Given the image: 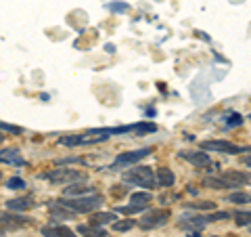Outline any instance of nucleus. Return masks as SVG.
Segmentation results:
<instances>
[{
    "instance_id": "obj_1",
    "label": "nucleus",
    "mask_w": 251,
    "mask_h": 237,
    "mask_svg": "<svg viewBox=\"0 0 251 237\" xmlns=\"http://www.w3.org/2000/svg\"><path fill=\"white\" fill-rule=\"evenodd\" d=\"M61 206L69 208L72 212H75V214H84V212H94L99 210L100 206L105 204V197L99 195V193H88L84 197H61V200H57Z\"/></svg>"
},
{
    "instance_id": "obj_2",
    "label": "nucleus",
    "mask_w": 251,
    "mask_h": 237,
    "mask_svg": "<svg viewBox=\"0 0 251 237\" xmlns=\"http://www.w3.org/2000/svg\"><path fill=\"white\" fill-rule=\"evenodd\" d=\"M109 139V134H105L100 128L86 130L82 134H67V137L59 139V145L63 147H82V145H94V143H103Z\"/></svg>"
},
{
    "instance_id": "obj_3",
    "label": "nucleus",
    "mask_w": 251,
    "mask_h": 237,
    "mask_svg": "<svg viewBox=\"0 0 251 237\" xmlns=\"http://www.w3.org/2000/svg\"><path fill=\"white\" fill-rule=\"evenodd\" d=\"M124 183H128V185H138V187H145V189L157 187L155 175H153V170L149 168V166H136V168H130V170L124 175Z\"/></svg>"
},
{
    "instance_id": "obj_4",
    "label": "nucleus",
    "mask_w": 251,
    "mask_h": 237,
    "mask_svg": "<svg viewBox=\"0 0 251 237\" xmlns=\"http://www.w3.org/2000/svg\"><path fill=\"white\" fill-rule=\"evenodd\" d=\"M42 178L50 180L52 185H72V183H80V180H86V175L80 170H74V168H54L50 172H44Z\"/></svg>"
},
{
    "instance_id": "obj_5",
    "label": "nucleus",
    "mask_w": 251,
    "mask_h": 237,
    "mask_svg": "<svg viewBox=\"0 0 251 237\" xmlns=\"http://www.w3.org/2000/svg\"><path fill=\"white\" fill-rule=\"evenodd\" d=\"M153 153V147H143V149H134V151H124L113 160L111 170H122V168H130L138 162H143L147 155Z\"/></svg>"
},
{
    "instance_id": "obj_6",
    "label": "nucleus",
    "mask_w": 251,
    "mask_h": 237,
    "mask_svg": "<svg viewBox=\"0 0 251 237\" xmlns=\"http://www.w3.org/2000/svg\"><path fill=\"white\" fill-rule=\"evenodd\" d=\"M203 151H218V153H228V155H237L243 151H249V149H243L239 145L230 143V141H203L201 143Z\"/></svg>"
},
{
    "instance_id": "obj_7",
    "label": "nucleus",
    "mask_w": 251,
    "mask_h": 237,
    "mask_svg": "<svg viewBox=\"0 0 251 237\" xmlns=\"http://www.w3.org/2000/svg\"><path fill=\"white\" fill-rule=\"evenodd\" d=\"M170 218V210H151L147 212V214L140 218V229H145V231H149V229H157L161 225H166Z\"/></svg>"
},
{
    "instance_id": "obj_8",
    "label": "nucleus",
    "mask_w": 251,
    "mask_h": 237,
    "mask_svg": "<svg viewBox=\"0 0 251 237\" xmlns=\"http://www.w3.org/2000/svg\"><path fill=\"white\" fill-rule=\"evenodd\" d=\"M180 157L186 162H191L195 168H209L211 166V157L207 151H180Z\"/></svg>"
},
{
    "instance_id": "obj_9",
    "label": "nucleus",
    "mask_w": 251,
    "mask_h": 237,
    "mask_svg": "<svg viewBox=\"0 0 251 237\" xmlns=\"http://www.w3.org/2000/svg\"><path fill=\"white\" fill-rule=\"evenodd\" d=\"M205 218L203 216H197V214H182L178 220V227L184 229V231H203V227H205Z\"/></svg>"
},
{
    "instance_id": "obj_10",
    "label": "nucleus",
    "mask_w": 251,
    "mask_h": 237,
    "mask_svg": "<svg viewBox=\"0 0 251 237\" xmlns=\"http://www.w3.org/2000/svg\"><path fill=\"white\" fill-rule=\"evenodd\" d=\"M226 183L228 189H237V187H243V185H249V175L247 172H237V170H228L220 177Z\"/></svg>"
},
{
    "instance_id": "obj_11",
    "label": "nucleus",
    "mask_w": 251,
    "mask_h": 237,
    "mask_svg": "<svg viewBox=\"0 0 251 237\" xmlns=\"http://www.w3.org/2000/svg\"><path fill=\"white\" fill-rule=\"evenodd\" d=\"M88 193H97V189L92 185H86L84 180H80V183L67 185L65 191H63V197H77V195H88Z\"/></svg>"
},
{
    "instance_id": "obj_12",
    "label": "nucleus",
    "mask_w": 251,
    "mask_h": 237,
    "mask_svg": "<svg viewBox=\"0 0 251 237\" xmlns=\"http://www.w3.org/2000/svg\"><path fill=\"white\" fill-rule=\"evenodd\" d=\"M27 223H29L27 218L15 216V214H0V227H2L4 231H15V229H19V227L27 225Z\"/></svg>"
},
{
    "instance_id": "obj_13",
    "label": "nucleus",
    "mask_w": 251,
    "mask_h": 237,
    "mask_svg": "<svg viewBox=\"0 0 251 237\" xmlns=\"http://www.w3.org/2000/svg\"><path fill=\"white\" fill-rule=\"evenodd\" d=\"M42 235L44 237H77L69 227H63V225H49V227H42Z\"/></svg>"
},
{
    "instance_id": "obj_14",
    "label": "nucleus",
    "mask_w": 251,
    "mask_h": 237,
    "mask_svg": "<svg viewBox=\"0 0 251 237\" xmlns=\"http://www.w3.org/2000/svg\"><path fill=\"white\" fill-rule=\"evenodd\" d=\"M0 162L11 164V166H25V160L21 157L19 149H2L0 151Z\"/></svg>"
},
{
    "instance_id": "obj_15",
    "label": "nucleus",
    "mask_w": 251,
    "mask_h": 237,
    "mask_svg": "<svg viewBox=\"0 0 251 237\" xmlns=\"http://www.w3.org/2000/svg\"><path fill=\"white\" fill-rule=\"evenodd\" d=\"M49 210H50V216L52 218H74L75 216V212H72V210L65 208V206H61L59 202H52L50 206H49Z\"/></svg>"
},
{
    "instance_id": "obj_16",
    "label": "nucleus",
    "mask_w": 251,
    "mask_h": 237,
    "mask_svg": "<svg viewBox=\"0 0 251 237\" xmlns=\"http://www.w3.org/2000/svg\"><path fill=\"white\" fill-rule=\"evenodd\" d=\"M77 233L84 237H111L107 231H103L100 227H94V225H80L77 227Z\"/></svg>"
},
{
    "instance_id": "obj_17",
    "label": "nucleus",
    "mask_w": 251,
    "mask_h": 237,
    "mask_svg": "<svg viewBox=\"0 0 251 237\" xmlns=\"http://www.w3.org/2000/svg\"><path fill=\"white\" fill-rule=\"evenodd\" d=\"M174 180H176V177H174V172H172L170 168H159L157 170V185L159 187H172L174 185Z\"/></svg>"
},
{
    "instance_id": "obj_18",
    "label": "nucleus",
    "mask_w": 251,
    "mask_h": 237,
    "mask_svg": "<svg viewBox=\"0 0 251 237\" xmlns=\"http://www.w3.org/2000/svg\"><path fill=\"white\" fill-rule=\"evenodd\" d=\"M115 220V214L113 212H97V214H92L90 218V225L94 227H100V225H111Z\"/></svg>"
},
{
    "instance_id": "obj_19",
    "label": "nucleus",
    "mask_w": 251,
    "mask_h": 237,
    "mask_svg": "<svg viewBox=\"0 0 251 237\" xmlns=\"http://www.w3.org/2000/svg\"><path fill=\"white\" fill-rule=\"evenodd\" d=\"M151 193H147V191H138V193H132V197H130V206H143V208H147L149 204H151Z\"/></svg>"
},
{
    "instance_id": "obj_20",
    "label": "nucleus",
    "mask_w": 251,
    "mask_h": 237,
    "mask_svg": "<svg viewBox=\"0 0 251 237\" xmlns=\"http://www.w3.org/2000/svg\"><path fill=\"white\" fill-rule=\"evenodd\" d=\"M31 206H34V202L25 200V197H17V200L6 202V210H29Z\"/></svg>"
},
{
    "instance_id": "obj_21",
    "label": "nucleus",
    "mask_w": 251,
    "mask_h": 237,
    "mask_svg": "<svg viewBox=\"0 0 251 237\" xmlns=\"http://www.w3.org/2000/svg\"><path fill=\"white\" fill-rule=\"evenodd\" d=\"M186 208H193V210H216V204L207 202V200H197V202H186Z\"/></svg>"
},
{
    "instance_id": "obj_22",
    "label": "nucleus",
    "mask_w": 251,
    "mask_h": 237,
    "mask_svg": "<svg viewBox=\"0 0 251 237\" xmlns=\"http://www.w3.org/2000/svg\"><path fill=\"white\" fill-rule=\"evenodd\" d=\"M111 225H113V231H130L136 223L132 218H126V220H113Z\"/></svg>"
},
{
    "instance_id": "obj_23",
    "label": "nucleus",
    "mask_w": 251,
    "mask_h": 237,
    "mask_svg": "<svg viewBox=\"0 0 251 237\" xmlns=\"http://www.w3.org/2000/svg\"><path fill=\"white\" fill-rule=\"evenodd\" d=\"M228 202H232V204H247L249 202V193L247 191L232 193V195H228Z\"/></svg>"
},
{
    "instance_id": "obj_24",
    "label": "nucleus",
    "mask_w": 251,
    "mask_h": 237,
    "mask_svg": "<svg viewBox=\"0 0 251 237\" xmlns=\"http://www.w3.org/2000/svg\"><path fill=\"white\" fill-rule=\"evenodd\" d=\"M205 218V223H216V220H224V218H230L228 212H211V214L203 216Z\"/></svg>"
},
{
    "instance_id": "obj_25",
    "label": "nucleus",
    "mask_w": 251,
    "mask_h": 237,
    "mask_svg": "<svg viewBox=\"0 0 251 237\" xmlns=\"http://www.w3.org/2000/svg\"><path fill=\"white\" fill-rule=\"evenodd\" d=\"M0 132H13V134H21L23 128L21 126H13L9 122H0Z\"/></svg>"
},
{
    "instance_id": "obj_26",
    "label": "nucleus",
    "mask_w": 251,
    "mask_h": 237,
    "mask_svg": "<svg viewBox=\"0 0 251 237\" xmlns=\"http://www.w3.org/2000/svg\"><path fill=\"white\" fill-rule=\"evenodd\" d=\"M6 187L9 189H25V180L19 178V177H13V178L6 180Z\"/></svg>"
},
{
    "instance_id": "obj_27",
    "label": "nucleus",
    "mask_w": 251,
    "mask_h": 237,
    "mask_svg": "<svg viewBox=\"0 0 251 237\" xmlns=\"http://www.w3.org/2000/svg\"><path fill=\"white\" fill-rule=\"evenodd\" d=\"M237 225L239 227H247L249 225V212H239L237 214Z\"/></svg>"
},
{
    "instance_id": "obj_28",
    "label": "nucleus",
    "mask_w": 251,
    "mask_h": 237,
    "mask_svg": "<svg viewBox=\"0 0 251 237\" xmlns=\"http://www.w3.org/2000/svg\"><path fill=\"white\" fill-rule=\"evenodd\" d=\"M243 124V118L239 114H232L230 120H226V126H241Z\"/></svg>"
},
{
    "instance_id": "obj_29",
    "label": "nucleus",
    "mask_w": 251,
    "mask_h": 237,
    "mask_svg": "<svg viewBox=\"0 0 251 237\" xmlns=\"http://www.w3.org/2000/svg\"><path fill=\"white\" fill-rule=\"evenodd\" d=\"M109 9L115 11V13H120V11H128V4H126V2H113V4H109Z\"/></svg>"
},
{
    "instance_id": "obj_30",
    "label": "nucleus",
    "mask_w": 251,
    "mask_h": 237,
    "mask_svg": "<svg viewBox=\"0 0 251 237\" xmlns=\"http://www.w3.org/2000/svg\"><path fill=\"white\" fill-rule=\"evenodd\" d=\"M249 164H251V157H249V153L245 155V166H247V168H249Z\"/></svg>"
},
{
    "instance_id": "obj_31",
    "label": "nucleus",
    "mask_w": 251,
    "mask_h": 237,
    "mask_svg": "<svg viewBox=\"0 0 251 237\" xmlns=\"http://www.w3.org/2000/svg\"><path fill=\"white\" fill-rule=\"evenodd\" d=\"M4 233H6V231H4V229H2V227H0V237H2Z\"/></svg>"
},
{
    "instance_id": "obj_32",
    "label": "nucleus",
    "mask_w": 251,
    "mask_h": 237,
    "mask_svg": "<svg viewBox=\"0 0 251 237\" xmlns=\"http://www.w3.org/2000/svg\"><path fill=\"white\" fill-rule=\"evenodd\" d=\"M2 141H4V134H2V132H0V143H2Z\"/></svg>"
},
{
    "instance_id": "obj_33",
    "label": "nucleus",
    "mask_w": 251,
    "mask_h": 237,
    "mask_svg": "<svg viewBox=\"0 0 251 237\" xmlns=\"http://www.w3.org/2000/svg\"><path fill=\"white\" fill-rule=\"evenodd\" d=\"M0 178H2V172H0Z\"/></svg>"
}]
</instances>
